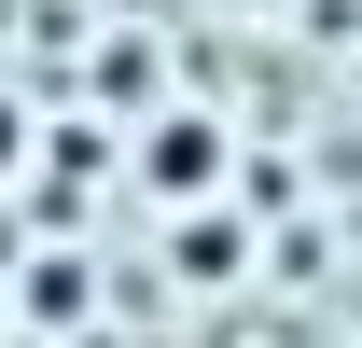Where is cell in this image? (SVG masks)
<instances>
[{
	"label": "cell",
	"instance_id": "1",
	"mask_svg": "<svg viewBox=\"0 0 362 348\" xmlns=\"http://www.w3.org/2000/svg\"><path fill=\"white\" fill-rule=\"evenodd\" d=\"M139 181H153V195H209V181H223V126H209V112H168V126L139 139Z\"/></svg>",
	"mask_w": 362,
	"mask_h": 348
},
{
	"label": "cell",
	"instance_id": "2",
	"mask_svg": "<svg viewBox=\"0 0 362 348\" xmlns=\"http://www.w3.org/2000/svg\"><path fill=\"white\" fill-rule=\"evenodd\" d=\"M14 153H28V112H14V98H0V168H14Z\"/></svg>",
	"mask_w": 362,
	"mask_h": 348
}]
</instances>
